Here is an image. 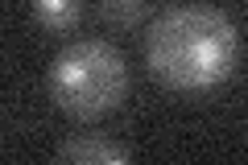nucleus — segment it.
I'll return each instance as SVG.
<instances>
[{
    "label": "nucleus",
    "instance_id": "5",
    "mask_svg": "<svg viewBox=\"0 0 248 165\" xmlns=\"http://www.w3.org/2000/svg\"><path fill=\"white\" fill-rule=\"evenodd\" d=\"M145 4H149V0H99L104 17L116 21V25H133V21L145 13Z\"/></svg>",
    "mask_w": 248,
    "mask_h": 165
},
{
    "label": "nucleus",
    "instance_id": "2",
    "mask_svg": "<svg viewBox=\"0 0 248 165\" xmlns=\"http://www.w3.org/2000/svg\"><path fill=\"white\" fill-rule=\"evenodd\" d=\"M46 91L66 116L95 120L112 112L128 95V66L120 50L108 42H71L50 62Z\"/></svg>",
    "mask_w": 248,
    "mask_h": 165
},
{
    "label": "nucleus",
    "instance_id": "3",
    "mask_svg": "<svg viewBox=\"0 0 248 165\" xmlns=\"http://www.w3.org/2000/svg\"><path fill=\"white\" fill-rule=\"evenodd\" d=\"M54 157L66 165H128L133 149L116 145V140H99V136H71L54 149Z\"/></svg>",
    "mask_w": 248,
    "mask_h": 165
},
{
    "label": "nucleus",
    "instance_id": "4",
    "mask_svg": "<svg viewBox=\"0 0 248 165\" xmlns=\"http://www.w3.org/2000/svg\"><path fill=\"white\" fill-rule=\"evenodd\" d=\"M29 4H33V17L54 33H66L79 25V0H29Z\"/></svg>",
    "mask_w": 248,
    "mask_h": 165
},
{
    "label": "nucleus",
    "instance_id": "1",
    "mask_svg": "<svg viewBox=\"0 0 248 165\" xmlns=\"http://www.w3.org/2000/svg\"><path fill=\"white\" fill-rule=\"evenodd\" d=\"M149 70L174 91H211L236 70L240 33L211 4H174L145 33Z\"/></svg>",
    "mask_w": 248,
    "mask_h": 165
}]
</instances>
